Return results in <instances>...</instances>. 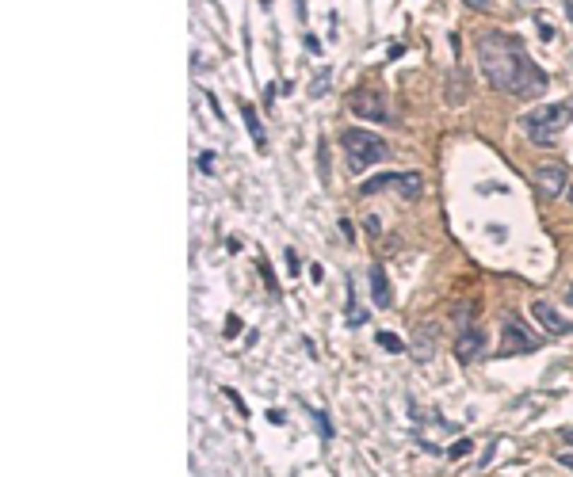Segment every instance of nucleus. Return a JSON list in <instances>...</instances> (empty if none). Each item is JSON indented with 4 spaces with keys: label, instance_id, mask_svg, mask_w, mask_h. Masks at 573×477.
<instances>
[{
    "label": "nucleus",
    "instance_id": "25",
    "mask_svg": "<svg viewBox=\"0 0 573 477\" xmlns=\"http://www.w3.org/2000/svg\"><path fill=\"white\" fill-rule=\"evenodd\" d=\"M562 439H566V443L573 447V428H562Z\"/></svg>",
    "mask_w": 573,
    "mask_h": 477
},
{
    "label": "nucleus",
    "instance_id": "17",
    "mask_svg": "<svg viewBox=\"0 0 573 477\" xmlns=\"http://www.w3.org/2000/svg\"><path fill=\"white\" fill-rule=\"evenodd\" d=\"M367 321V310H360V306H352L348 310V325H363Z\"/></svg>",
    "mask_w": 573,
    "mask_h": 477
},
{
    "label": "nucleus",
    "instance_id": "7",
    "mask_svg": "<svg viewBox=\"0 0 573 477\" xmlns=\"http://www.w3.org/2000/svg\"><path fill=\"white\" fill-rule=\"evenodd\" d=\"M531 317H535V321H539L550 336H569V332H573V321H566V317L558 313V306H554V302H543V298H539V302H531Z\"/></svg>",
    "mask_w": 573,
    "mask_h": 477
},
{
    "label": "nucleus",
    "instance_id": "4",
    "mask_svg": "<svg viewBox=\"0 0 573 477\" xmlns=\"http://www.w3.org/2000/svg\"><path fill=\"white\" fill-rule=\"evenodd\" d=\"M348 111L355 119H367V123H390V104L382 88H355L348 96Z\"/></svg>",
    "mask_w": 573,
    "mask_h": 477
},
{
    "label": "nucleus",
    "instance_id": "2",
    "mask_svg": "<svg viewBox=\"0 0 573 477\" xmlns=\"http://www.w3.org/2000/svg\"><path fill=\"white\" fill-rule=\"evenodd\" d=\"M573 119V99H562V104H539L531 111L520 115V130L531 138L535 145H550L562 130L569 126Z\"/></svg>",
    "mask_w": 573,
    "mask_h": 477
},
{
    "label": "nucleus",
    "instance_id": "27",
    "mask_svg": "<svg viewBox=\"0 0 573 477\" xmlns=\"http://www.w3.org/2000/svg\"><path fill=\"white\" fill-rule=\"evenodd\" d=\"M566 306H573V283L566 286Z\"/></svg>",
    "mask_w": 573,
    "mask_h": 477
},
{
    "label": "nucleus",
    "instance_id": "12",
    "mask_svg": "<svg viewBox=\"0 0 573 477\" xmlns=\"http://www.w3.org/2000/svg\"><path fill=\"white\" fill-rule=\"evenodd\" d=\"M394 180H398V172H379V176H371V180H363L360 183V195H379V191H390Z\"/></svg>",
    "mask_w": 573,
    "mask_h": 477
},
{
    "label": "nucleus",
    "instance_id": "15",
    "mask_svg": "<svg viewBox=\"0 0 573 477\" xmlns=\"http://www.w3.org/2000/svg\"><path fill=\"white\" fill-rule=\"evenodd\" d=\"M466 451H471V439H459V443H451L444 454H447V458H463Z\"/></svg>",
    "mask_w": 573,
    "mask_h": 477
},
{
    "label": "nucleus",
    "instance_id": "18",
    "mask_svg": "<svg viewBox=\"0 0 573 477\" xmlns=\"http://www.w3.org/2000/svg\"><path fill=\"white\" fill-rule=\"evenodd\" d=\"M260 271H264V283H268V291L276 294L279 286H276V279H271V267H268V260H260Z\"/></svg>",
    "mask_w": 573,
    "mask_h": 477
},
{
    "label": "nucleus",
    "instance_id": "20",
    "mask_svg": "<svg viewBox=\"0 0 573 477\" xmlns=\"http://www.w3.org/2000/svg\"><path fill=\"white\" fill-rule=\"evenodd\" d=\"M287 267H290V275H298V252L295 248H287Z\"/></svg>",
    "mask_w": 573,
    "mask_h": 477
},
{
    "label": "nucleus",
    "instance_id": "1",
    "mask_svg": "<svg viewBox=\"0 0 573 477\" xmlns=\"http://www.w3.org/2000/svg\"><path fill=\"white\" fill-rule=\"evenodd\" d=\"M478 69L497 92H509V96H520V99L539 96L550 84L547 69H539L520 46V39H512L504 31H490L478 39Z\"/></svg>",
    "mask_w": 573,
    "mask_h": 477
},
{
    "label": "nucleus",
    "instance_id": "14",
    "mask_svg": "<svg viewBox=\"0 0 573 477\" xmlns=\"http://www.w3.org/2000/svg\"><path fill=\"white\" fill-rule=\"evenodd\" d=\"M329 80H333V73H317V77H314V88H309V92H314V96H325V92H329Z\"/></svg>",
    "mask_w": 573,
    "mask_h": 477
},
{
    "label": "nucleus",
    "instance_id": "28",
    "mask_svg": "<svg viewBox=\"0 0 573 477\" xmlns=\"http://www.w3.org/2000/svg\"><path fill=\"white\" fill-rule=\"evenodd\" d=\"M566 195H569V203H573V187H569V191H566Z\"/></svg>",
    "mask_w": 573,
    "mask_h": 477
},
{
    "label": "nucleus",
    "instance_id": "23",
    "mask_svg": "<svg viewBox=\"0 0 573 477\" xmlns=\"http://www.w3.org/2000/svg\"><path fill=\"white\" fill-rule=\"evenodd\" d=\"M199 164H203V172H211V168H214V157H211V153H203V157H199Z\"/></svg>",
    "mask_w": 573,
    "mask_h": 477
},
{
    "label": "nucleus",
    "instance_id": "3",
    "mask_svg": "<svg viewBox=\"0 0 573 477\" xmlns=\"http://www.w3.org/2000/svg\"><path fill=\"white\" fill-rule=\"evenodd\" d=\"M341 145H344V157H348V168H352V172H363V168L386 161V153H390V145L382 142L379 134L363 130V126L341 130Z\"/></svg>",
    "mask_w": 573,
    "mask_h": 477
},
{
    "label": "nucleus",
    "instance_id": "5",
    "mask_svg": "<svg viewBox=\"0 0 573 477\" xmlns=\"http://www.w3.org/2000/svg\"><path fill=\"white\" fill-rule=\"evenodd\" d=\"M539 344H543V336H535V332L524 329L520 317L504 313V321H501V359H509V355H524V351H535Z\"/></svg>",
    "mask_w": 573,
    "mask_h": 477
},
{
    "label": "nucleus",
    "instance_id": "11",
    "mask_svg": "<svg viewBox=\"0 0 573 477\" xmlns=\"http://www.w3.org/2000/svg\"><path fill=\"white\" fill-rule=\"evenodd\" d=\"M394 191H398L401 199H417V195H420V176H417V172H398V180H394Z\"/></svg>",
    "mask_w": 573,
    "mask_h": 477
},
{
    "label": "nucleus",
    "instance_id": "13",
    "mask_svg": "<svg viewBox=\"0 0 573 477\" xmlns=\"http://www.w3.org/2000/svg\"><path fill=\"white\" fill-rule=\"evenodd\" d=\"M374 344H379L382 351H390V355L406 351V344H401V340H398V336H394V332H379V336H374Z\"/></svg>",
    "mask_w": 573,
    "mask_h": 477
},
{
    "label": "nucleus",
    "instance_id": "19",
    "mask_svg": "<svg viewBox=\"0 0 573 477\" xmlns=\"http://www.w3.org/2000/svg\"><path fill=\"white\" fill-rule=\"evenodd\" d=\"M241 329V317H225V336H237Z\"/></svg>",
    "mask_w": 573,
    "mask_h": 477
},
{
    "label": "nucleus",
    "instance_id": "6",
    "mask_svg": "<svg viewBox=\"0 0 573 477\" xmlns=\"http://www.w3.org/2000/svg\"><path fill=\"white\" fill-rule=\"evenodd\" d=\"M531 183H535V191H539L543 199H558V195H566L569 187H573L566 164H535Z\"/></svg>",
    "mask_w": 573,
    "mask_h": 477
},
{
    "label": "nucleus",
    "instance_id": "10",
    "mask_svg": "<svg viewBox=\"0 0 573 477\" xmlns=\"http://www.w3.org/2000/svg\"><path fill=\"white\" fill-rule=\"evenodd\" d=\"M241 119H245V130H249L252 145H256V149H268V134H264V126H260L256 107H252V104H245V107H241Z\"/></svg>",
    "mask_w": 573,
    "mask_h": 477
},
{
    "label": "nucleus",
    "instance_id": "9",
    "mask_svg": "<svg viewBox=\"0 0 573 477\" xmlns=\"http://www.w3.org/2000/svg\"><path fill=\"white\" fill-rule=\"evenodd\" d=\"M371 298H374V306H394V294H390V279H386V271L382 267H371Z\"/></svg>",
    "mask_w": 573,
    "mask_h": 477
},
{
    "label": "nucleus",
    "instance_id": "16",
    "mask_svg": "<svg viewBox=\"0 0 573 477\" xmlns=\"http://www.w3.org/2000/svg\"><path fill=\"white\" fill-rule=\"evenodd\" d=\"M314 420H317V432H321L325 439H333V428H329V416H325V413H314Z\"/></svg>",
    "mask_w": 573,
    "mask_h": 477
},
{
    "label": "nucleus",
    "instance_id": "26",
    "mask_svg": "<svg viewBox=\"0 0 573 477\" xmlns=\"http://www.w3.org/2000/svg\"><path fill=\"white\" fill-rule=\"evenodd\" d=\"M466 4H471V8H490L485 0H466Z\"/></svg>",
    "mask_w": 573,
    "mask_h": 477
},
{
    "label": "nucleus",
    "instance_id": "24",
    "mask_svg": "<svg viewBox=\"0 0 573 477\" xmlns=\"http://www.w3.org/2000/svg\"><path fill=\"white\" fill-rule=\"evenodd\" d=\"M558 462H562V466H566V470L573 473V454H558Z\"/></svg>",
    "mask_w": 573,
    "mask_h": 477
},
{
    "label": "nucleus",
    "instance_id": "8",
    "mask_svg": "<svg viewBox=\"0 0 573 477\" xmlns=\"http://www.w3.org/2000/svg\"><path fill=\"white\" fill-rule=\"evenodd\" d=\"M485 351V332L478 329V325H466V329H459V336H455V355L463 363H474L478 355Z\"/></svg>",
    "mask_w": 573,
    "mask_h": 477
},
{
    "label": "nucleus",
    "instance_id": "21",
    "mask_svg": "<svg viewBox=\"0 0 573 477\" xmlns=\"http://www.w3.org/2000/svg\"><path fill=\"white\" fill-rule=\"evenodd\" d=\"M341 233H344V237H355V226H352L348 218H341Z\"/></svg>",
    "mask_w": 573,
    "mask_h": 477
},
{
    "label": "nucleus",
    "instance_id": "22",
    "mask_svg": "<svg viewBox=\"0 0 573 477\" xmlns=\"http://www.w3.org/2000/svg\"><path fill=\"white\" fill-rule=\"evenodd\" d=\"M309 275H314V283H321V279H325V267L314 264V267H309Z\"/></svg>",
    "mask_w": 573,
    "mask_h": 477
}]
</instances>
